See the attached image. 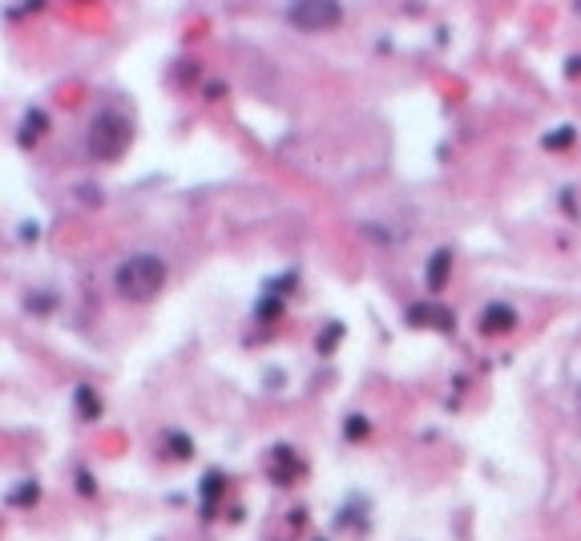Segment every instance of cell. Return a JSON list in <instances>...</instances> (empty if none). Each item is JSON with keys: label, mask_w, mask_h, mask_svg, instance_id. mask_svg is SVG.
Instances as JSON below:
<instances>
[{"label": "cell", "mask_w": 581, "mask_h": 541, "mask_svg": "<svg viewBox=\"0 0 581 541\" xmlns=\"http://www.w3.org/2000/svg\"><path fill=\"white\" fill-rule=\"evenodd\" d=\"M303 465L295 460V448H287V444H274V465H271V476L279 481V485H290V476L299 473Z\"/></svg>", "instance_id": "7"}, {"label": "cell", "mask_w": 581, "mask_h": 541, "mask_svg": "<svg viewBox=\"0 0 581 541\" xmlns=\"http://www.w3.org/2000/svg\"><path fill=\"white\" fill-rule=\"evenodd\" d=\"M73 400H77V412H81V420H101V412H105V404H101V396L93 392V384H77V392H73Z\"/></svg>", "instance_id": "8"}, {"label": "cell", "mask_w": 581, "mask_h": 541, "mask_svg": "<svg viewBox=\"0 0 581 541\" xmlns=\"http://www.w3.org/2000/svg\"><path fill=\"white\" fill-rule=\"evenodd\" d=\"M343 436H347V441H359V436H368V420H363V416H352V420L343 425Z\"/></svg>", "instance_id": "14"}, {"label": "cell", "mask_w": 581, "mask_h": 541, "mask_svg": "<svg viewBox=\"0 0 581 541\" xmlns=\"http://www.w3.org/2000/svg\"><path fill=\"white\" fill-rule=\"evenodd\" d=\"M573 73H581V57H573V61H569V77H573Z\"/></svg>", "instance_id": "20"}, {"label": "cell", "mask_w": 581, "mask_h": 541, "mask_svg": "<svg viewBox=\"0 0 581 541\" xmlns=\"http://www.w3.org/2000/svg\"><path fill=\"white\" fill-rule=\"evenodd\" d=\"M166 275H170V267H166L161 255H154V251H133V255H126V259L113 267V287L129 303H149L166 287Z\"/></svg>", "instance_id": "1"}, {"label": "cell", "mask_w": 581, "mask_h": 541, "mask_svg": "<svg viewBox=\"0 0 581 541\" xmlns=\"http://www.w3.org/2000/svg\"><path fill=\"white\" fill-rule=\"evenodd\" d=\"M408 323H412V328H424V323H432V328H452L456 319H452V312L440 307V303H416V307H408Z\"/></svg>", "instance_id": "5"}, {"label": "cell", "mask_w": 581, "mask_h": 541, "mask_svg": "<svg viewBox=\"0 0 581 541\" xmlns=\"http://www.w3.org/2000/svg\"><path fill=\"white\" fill-rule=\"evenodd\" d=\"M25 307H29L32 315H48L53 307H57V295H29V299H25Z\"/></svg>", "instance_id": "13"}, {"label": "cell", "mask_w": 581, "mask_h": 541, "mask_svg": "<svg viewBox=\"0 0 581 541\" xmlns=\"http://www.w3.org/2000/svg\"><path fill=\"white\" fill-rule=\"evenodd\" d=\"M569 142H573V126H561L557 133H549V138H545L549 149H561V146H569Z\"/></svg>", "instance_id": "15"}, {"label": "cell", "mask_w": 581, "mask_h": 541, "mask_svg": "<svg viewBox=\"0 0 581 541\" xmlns=\"http://www.w3.org/2000/svg\"><path fill=\"white\" fill-rule=\"evenodd\" d=\"M48 133V114L45 109H29L25 114V121H20V133H16V142H20V149H32L41 138Z\"/></svg>", "instance_id": "6"}, {"label": "cell", "mask_w": 581, "mask_h": 541, "mask_svg": "<svg viewBox=\"0 0 581 541\" xmlns=\"http://www.w3.org/2000/svg\"><path fill=\"white\" fill-rule=\"evenodd\" d=\"M81 198H85V202H101V190H93V186H81Z\"/></svg>", "instance_id": "19"}, {"label": "cell", "mask_w": 581, "mask_h": 541, "mask_svg": "<svg viewBox=\"0 0 581 541\" xmlns=\"http://www.w3.org/2000/svg\"><path fill=\"white\" fill-rule=\"evenodd\" d=\"M222 497V473H206L202 476V517H214V501Z\"/></svg>", "instance_id": "9"}, {"label": "cell", "mask_w": 581, "mask_h": 541, "mask_svg": "<svg viewBox=\"0 0 581 541\" xmlns=\"http://www.w3.org/2000/svg\"><path fill=\"white\" fill-rule=\"evenodd\" d=\"M77 493L81 497H93L97 493V481L89 476V469H77Z\"/></svg>", "instance_id": "16"}, {"label": "cell", "mask_w": 581, "mask_h": 541, "mask_svg": "<svg viewBox=\"0 0 581 541\" xmlns=\"http://www.w3.org/2000/svg\"><path fill=\"white\" fill-rule=\"evenodd\" d=\"M448 267H452V255H448V251H436L432 262H428V287H432V291H440V287H444V279H448Z\"/></svg>", "instance_id": "10"}, {"label": "cell", "mask_w": 581, "mask_h": 541, "mask_svg": "<svg viewBox=\"0 0 581 541\" xmlns=\"http://www.w3.org/2000/svg\"><path fill=\"white\" fill-rule=\"evenodd\" d=\"M287 20L303 33H323V29H335L343 20V8L335 0H299L287 8Z\"/></svg>", "instance_id": "3"}, {"label": "cell", "mask_w": 581, "mask_h": 541, "mask_svg": "<svg viewBox=\"0 0 581 541\" xmlns=\"http://www.w3.org/2000/svg\"><path fill=\"white\" fill-rule=\"evenodd\" d=\"M41 501V485L36 481H20V489L8 493V505H36Z\"/></svg>", "instance_id": "12"}, {"label": "cell", "mask_w": 581, "mask_h": 541, "mask_svg": "<svg viewBox=\"0 0 581 541\" xmlns=\"http://www.w3.org/2000/svg\"><path fill=\"white\" fill-rule=\"evenodd\" d=\"M161 441H166V448H170V457H174V460H186L194 453V441L186 436V432H178V428H170Z\"/></svg>", "instance_id": "11"}, {"label": "cell", "mask_w": 581, "mask_h": 541, "mask_svg": "<svg viewBox=\"0 0 581 541\" xmlns=\"http://www.w3.org/2000/svg\"><path fill=\"white\" fill-rule=\"evenodd\" d=\"M339 340V323H331V331H327V340H319V352H331V344Z\"/></svg>", "instance_id": "18"}, {"label": "cell", "mask_w": 581, "mask_h": 541, "mask_svg": "<svg viewBox=\"0 0 581 541\" xmlns=\"http://www.w3.org/2000/svg\"><path fill=\"white\" fill-rule=\"evenodd\" d=\"M20 239H25V243H36V239H41V227H36V222H20Z\"/></svg>", "instance_id": "17"}, {"label": "cell", "mask_w": 581, "mask_h": 541, "mask_svg": "<svg viewBox=\"0 0 581 541\" xmlns=\"http://www.w3.org/2000/svg\"><path fill=\"white\" fill-rule=\"evenodd\" d=\"M516 328V312L509 303H488L481 312V331L484 335H505V331Z\"/></svg>", "instance_id": "4"}, {"label": "cell", "mask_w": 581, "mask_h": 541, "mask_svg": "<svg viewBox=\"0 0 581 541\" xmlns=\"http://www.w3.org/2000/svg\"><path fill=\"white\" fill-rule=\"evenodd\" d=\"M129 142H133L129 117L117 114V109H101V114H93V121H89L85 154H89L93 162H117V158L129 149Z\"/></svg>", "instance_id": "2"}]
</instances>
